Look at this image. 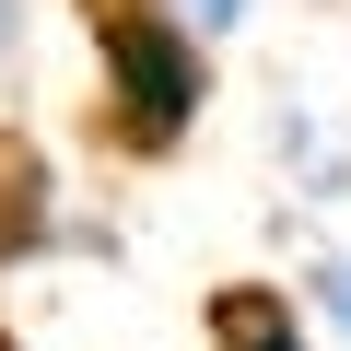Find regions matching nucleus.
Here are the masks:
<instances>
[{"label": "nucleus", "instance_id": "nucleus-6", "mask_svg": "<svg viewBox=\"0 0 351 351\" xmlns=\"http://www.w3.org/2000/svg\"><path fill=\"white\" fill-rule=\"evenodd\" d=\"M316 304H328V316H339V339H351V246H339V258L316 269Z\"/></svg>", "mask_w": 351, "mask_h": 351}, {"label": "nucleus", "instance_id": "nucleus-4", "mask_svg": "<svg viewBox=\"0 0 351 351\" xmlns=\"http://www.w3.org/2000/svg\"><path fill=\"white\" fill-rule=\"evenodd\" d=\"M47 246H59V188H47L36 141L0 129V269H24V258H47Z\"/></svg>", "mask_w": 351, "mask_h": 351}, {"label": "nucleus", "instance_id": "nucleus-2", "mask_svg": "<svg viewBox=\"0 0 351 351\" xmlns=\"http://www.w3.org/2000/svg\"><path fill=\"white\" fill-rule=\"evenodd\" d=\"M269 152H281V188L304 211H339L351 199V141L316 117V94H269Z\"/></svg>", "mask_w": 351, "mask_h": 351}, {"label": "nucleus", "instance_id": "nucleus-1", "mask_svg": "<svg viewBox=\"0 0 351 351\" xmlns=\"http://www.w3.org/2000/svg\"><path fill=\"white\" fill-rule=\"evenodd\" d=\"M82 36H94V129L129 164L188 152V129L211 117V47L176 36L152 0H82Z\"/></svg>", "mask_w": 351, "mask_h": 351}, {"label": "nucleus", "instance_id": "nucleus-5", "mask_svg": "<svg viewBox=\"0 0 351 351\" xmlns=\"http://www.w3.org/2000/svg\"><path fill=\"white\" fill-rule=\"evenodd\" d=\"M152 12H164L176 36H199V47H223V36H246V12H258V0H152Z\"/></svg>", "mask_w": 351, "mask_h": 351}, {"label": "nucleus", "instance_id": "nucleus-7", "mask_svg": "<svg viewBox=\"0 0 351 351\" xmlns=\"http://www.w3.org/2000/svg\"><path fill=\"white\" fill-rule=\"evenodd\" d=\"M24 71V0H0V82Z\"/></svg>", "mask_w": 351, "mask_h": 351}, {"label": "nucleus", "instance_id": "nucleus-3", "mask_svg": "<svg viewBox=\"0 0 351 351\" xmlns=\"http://www.w3.org/2000/svg\"><path fill=\"white\" fill-rule=\"evenodd\" d=\"M199 351H316L304 293H293V281H223V293L199 304Z\"/></svg>", "mask_w": 351, "mask_h": 351}]
</instances>
